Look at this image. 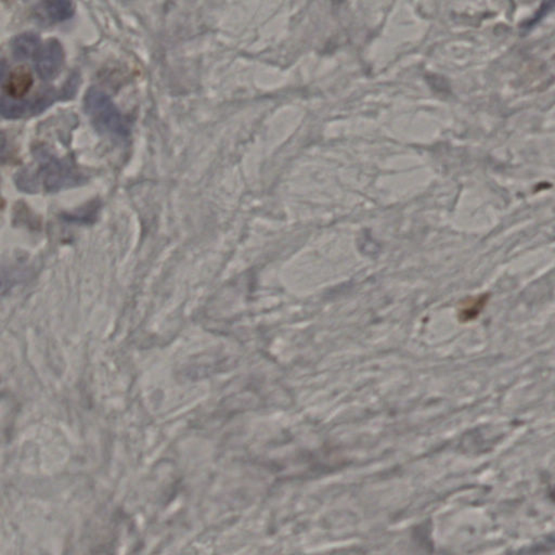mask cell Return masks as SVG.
<instances>
[{"label": "cell", "instance_id": "obj_2", "mask_svg": "<svg viewBox=\"0 0 555 555\" xmlns=\"http://www.w3.org/2000/svg\"><path fill=\"white\" fill-rule=\"evenodd\" d=\"M33 86L32 74L24 68H19L3 81V91L13 101H22Z\"/></svg>", "mask_w": 555, "mask_h": 555}, {"label": "cell", "instance_id": "obj_5", "mask_svg": "<svg viewBox=\"0 0 555 555\" xmlns=\"http://www.w3.org/2000/svg\"><path fill=\"white\" fill-rule=\"evenodd\" d=\"M554 10L555 0H543V3H541L539 10L537 11V13H536L535 15H533V19H531V21H529V22L526 23V29H531V27H533V25L540 22L543 17L550 15V13Z\"/></svg>", "mask_w": 555, "mask_h": 555}, {"label": "cell", "instance_id": "obj_4", "mask_svg": "<svg viewBox=\"0 0 555 555\" xmlns=\"http://www.w3.org/2000/svg\"><path fill=\"white\" fill-rule=\"evenodd\" d=\"M42 10L52 22H63L74 15L71 0H42Z\"/></svg>", "mask_w": 555, "mask_h": 555}, {"label": "cell", "instance_id": "obj_3", "mask_svg": "<svg viewBox=\"0 0 555 555\" xmlns=\"http://www.w3.org/2000/svg\"><path fill=\"white\" fill-rule=\"evenodd\" d=\"M40 48V37L35 33H24L15 37L13 42V56L19 60L30 59Z\"/></svg>", "mask_w": 555, "mask_h": 555}, {"label": "cell", "instance_id": "obj_1", "mask_svg": "<svg viewBox=\"0 0 555 555\" xmlns=\"http://www.w3.org/2000/svg\"><path fill=\"white\" fill-rule=\"evenodd\" d=\"M35 69L40 79L52 81L62 71L64 64V50L56 40H47L34 56Z\"/></svg>", "mask_w": 555, "mask_h": 555}]
</instances>
